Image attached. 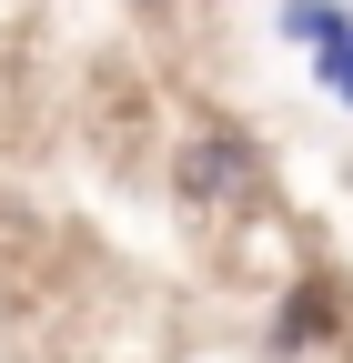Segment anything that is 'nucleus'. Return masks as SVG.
<instances>
[{
    "label": "nucleus",
    "instance_id": "1",
    "mask_svg": "<svg viewBox=\"0 0 353 363\" xmlns=\"http://www.w3.org/2000/svg\"><path fill=\"white\" fill-rule=\"evenodd\" d=\"M172 182H182L192 212H242L262 192V152H252L242 121H192L182 152H172Z\"/></svg>",
    "mask_w": 353,
    "mask_h": 363
},
{
    "label": "nucleus",
    "instance_id": "2",
    "mask_svg": "<svg viewBox=\"0 0 353 363\" xmlns=\"http://www.w3.org/2000/svg\"><path fill=\"white\" fill-rule=\"evenodd\" d=\"M343 343V283L333 272H293L283 303H273V323H262V353L273 363H303V353H323Z\"/></svg>",
    "mask_w": 353,
    "mask_h": 363
},
{
    "label": "nucleus",
    "instance_id": "3",
    "mask_svg": "<svg viewBox=\"0 0 353 363\" xmlns=\"http://www.w3.org/2000/svg\"><path fill=\"white\" fill-rule=\"evenodd\" d=\"M273 21H283V40H303V51H323V40H333V30H343L353 11H343V0H283Z\"/></svg>",
    "mask_w": 353,
    "mask_h": 363
},
{
    "label": "nucleus",
    "instance_id": "4",
    "mask_svg": "<svg viewBox=\"0 0 353 363\" xmlns=\"http://www.w3.org/2000/svg\"><path fill=\"white\" fill-rule=\"evenodd\" d=\"M313 81L333 91V101H343V111H353V21H343V30L323 40V51H313Z\"/></svg>",
    "mask_w": 353,
    "mask_h": 363
},
{
    "label": "nucleus",
    "instance_id": "5",
    "mask_svg": "<svg viewBox=\"0 0 353 363\" xmlns=\"http://www.w3.org/2000/svg\"><path fill=\"white\" fill-rule=\"evenodd\" d=\"M142 11H172V0H142Z\"/></svg>",
    "mask_w": 353,
    "mask_h": 363
}]
</instances>
